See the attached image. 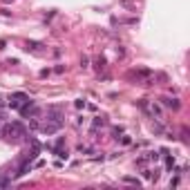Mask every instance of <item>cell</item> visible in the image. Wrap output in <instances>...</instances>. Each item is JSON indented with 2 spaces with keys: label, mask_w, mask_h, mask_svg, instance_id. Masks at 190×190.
Wrapping results in <instances>:
<instances>
[{
  "label": "cell",
  "mask_w": 190,
  "mask_h": 190,
  "mask_svg": "<svg viewBox=\"0 0 190 190\" xmlns=\"http://www.w3.org/2000/svg\"><path fill=\"white\" fill-rule=\"evenodd\" d=\"M65 123V114H63V110L61 108H56V105H52V108H47V121H45V125L40 128L45 134H54L56 130H61V125Z\"/></svg>",
  "instance_id": "obj_1"
},
{
  "label": "cell",
  "mask_w": 190,
  "mask_h": 190,
  "mask_svg": "<svg viewBox=\"0 0 190 190\" xmlns=\"http://www.w3.org/2000/svg\"><path fill=\"white\" fill-rule=\"evenodd\" d=\"M2 134L7 141H11V143H20V141L27 139V130L20 121H14V123H7L5 130H2Z\"/></svg>",
  "instance_id": "obj_2"
},
{
  "label": "cell",
  "mask_w": 190,
  "mask_h": 190,
  "mask_svg": "<svg viewBox=\"0 0 190 190\" xmlns=\"http://www.w3.org/2000/svg\"><path fill=\"white\" fill-rule=\"evenodd\" d=\"M27 101H29V96H27V94H11V96H9V108L20 110Z\"/></svg>",
  "instance_id": "obj_3"
},
{
  "label": "cell",
  "mask_w": 190,
  "mask_h": 190,
  "mask_svg": "<svg viewBox=\"0 0 190 190\" xmlns=\"http://www.w3.org/2000/svg\"><path fill=\"white\" fill-rule=\"evenodd\" d=\"M163 105L166 108H172V110H179V108H181V103H179V99H163Z\"/></svg>",
  "instance_id": "obj_4"
},
{
  "label": "cell",
  "mask_w": 190,
  "mask_h": 190,
  "mask_svg": "<svg viewBox=\"0 0 190 190\" xmlns=\"http://www.w3.org/2000/svg\"><path fill=\"white\" fill-rule=\"evenodd\" d=\"M7 186H11V179L7 175H0V188H7Z\"/></svg>",
  "instance_id": "obj_5"
},
{
  "label": "cell",
  "mask_w": 190,
  "mask_h": 190,
  "mask_svg": "<svg viewBox=\"0 0 190 190\" xmlns=\"http://www.w3.org/2000/svg\"><path fill=\"white\" fill-rule=\"evenodd\" d=\"M123 181H128V184H134V186H139V184H141L139 179H134V177H125V179H123Z\"/></svg>",
  "instance_id": "obj_6"
},
{
  "label": "cell",
  "mask_w": 190,
  "mask_h": 190,
  "mask_svg": "<svg viewBox=\"0 0 190 190\" xmlns=\"http://www.w3.org/2000/svg\"><path fill=\"white\" fill-rule=\"evenodd\" d=\"M87 63H90V61H87V56H83V58H81V67H83V70H87V67H90Z\"/></svg>",
  "instance_id": "obj_7"
},
{
  "label": "cell",
  "mask_w": 190,
  "mask_h": 190,
  "mask_svg": "<svg viewBox=\"0 0 190 190\" xmlns=\"http://www.w3.org/2000/svg\"><path fill=\"white\" fill-rule=\"evenodd\" d=\"M5 2H9V0H5Z\"/></svg>",
  "instance_id": "obj_8"
}]
</instances>
